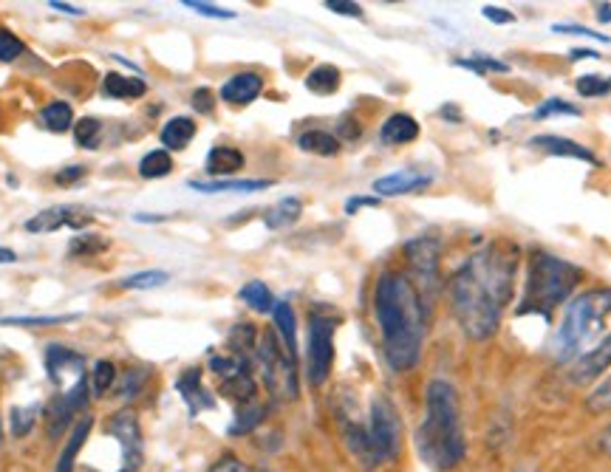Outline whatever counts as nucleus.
<instances>
[{
  "instance_id": "obj_42",
  "label": "nucleus",
  "mask_w": 611,
  "mask_h": 472,
  "mask_svg": "<svg viewBox=\"0 0 611 472\" xmlns=\"http://www.w3.org/2000/svg\"><path fill=\"white\" fill-rule=\"evenodd\" d=\"M182 6H187V9H193V12H199V15L204 17H215V20H232V17H235V12H230V9H218L215 3H204V0H184Z\"/></svg>"
},
{
  "instance_id": "obj_13",
  "label": "nucleus",
  "mask_w": 611,
  "mask_h": 472,
  "mask_svg": "<svg viewBox=\"0 0 611 472\" xmlns=\"http://www.w3.org/2000/svg\"><path fill=\"white\" fill-rule=\"evenodd\" d=\"M606 368H611V337L597 342L592 351H586V354L572 365L569 376H572V382H578V385H589V382L597 379Z\"/></svg>"
},
{
  "instance_id": "obj_12",
  "label": "nucleus",
  "mask_w": 611,
  "mask_h": 472,
  "mask_svg": "<svg viewBox=\"0 0 611 472\" xmlns=\"http://www.w3.org/2000/svg\"><path fill=\"white\" fill-rule=\"evenodd\" d=\"M88 221H91V218H88V215H80V210H74V207H51V210L37 212L34 218H29V221H26V229L34 232V235H46V232H54V229L60 227L83 229Z\"/></svg>"
},
{
  "instance_id": "obj_30",
  "label": "nucleus",
  "mask_w": 611,
  "mask_h": 472,
  "mask_svg": "<svg viewBox=\"0 0 611 472\" xmlns=\"http://www.w3.org/2000/svg\"><path fill=\"white\" fill-rule=\"evenodd\" d=\"M170 170H173V159H170L167 150H150L148 156L139 162V176L142 179H165Z\"/></svg>"
},
{
  "instance_id": "obj_29",
  "label": "nucleus",
  "mask_w": 611,
  "mask_h": 472,
  "mask_svg": "<svg viewBox=\"0 0 611 472\" xmlns=\"http://www.w3.org/2000/svg\"><path fill=\"white\" fill-rule=\"evenodd\" d=\"M241 300H244L252 311H258V314H266V311L275 309V297H272V292L266 289V283H261V280L247 283V286L241 289Z\"/></svg>"
},
{
  "instance_id": "obj_54",
  "label": "nucleus",
  "mask_w": 611,
  "mask_h": 472,
  "mask_svg": "<svg viewBox=\"0 0 611 472\" xmlns=\"http://www.w3.org/2000/svg\"><path fill=\"white\" fill-rule=\"evenodd\" d=\"M597 20L600 23H611V3H600L597 6Z\"/></svg>"
},
{
  "instance_id": "obj_37",
  "label": "nucleus",
  "mask_w": 611,
  "mask_h": 472,
  "mask_svg": "<svg viewBox=\"0 0 611 472\" xmlns=\"http://www.w3.org/2000/svg\"><path fill=\"white\" fill-rule=\"evenodd\" d=\"M114 379H116L114 362H108V359H100V362L94 365V393H97V396H105V393L111 391Z\"/></svg>"
},
{
  "instance_id": "obj_56",
  "label": "nucleus",
  "mask_w": 611,
  "mask_h": 472,
  "mask_svg": "<svg viewBox=\"0 0 611 472\" xmlns=\"http://www.w3.org/2000/svg\"><path fill=\"white\" fill-rule=\"evenodd\" d=\"M17 255L12 252V249H6V246H0V263H15Z\"/></svg>"
},
{
  "instance_id": "obj_49",
  "label": "nucleus",
  "mask_w": 611,
  "mask_h": 472,
  "mask_svg": "<svg viewBox=\"0 0 611 472\" xmlns=\"http://www.w3.org/2000/svg\"><path fill=\"white\" fill-rule=\"evenodd\" d=\"M337 131H340L343 142H346V139H357V136H360V125H357V119H354V116H343V119H340V125H337Z\"/></svg>"
},
{
  "instance_id": "obj_7",
  "label": "nucleus",
  "mask_w": 611,
  "mask_h": 472,
  "mask_svg": "<svg viewBox=\"0 0 611 472\" xmlns=\"http://www.w3.org/2000/svg\"><path fill=\"white\" fill-rule=\"evenodd\" d=\"M258 362L264 368L266 388L278 399H295L298 396V371H295V357L281 348L272 334H266L258 345Z\"/></svg>"
},
{
  "instance_id": "obj_15",
  "label": "nucleus",
  "mask_w": 611,
  "mask_h": 472,
  "mask_svg": "<svg viewBox=\"0 0 611 472\" xmlns=\"http://www.w3.org/2000/svg\"><path fill=\"white\" fill-rule=\"evenodd\" d=\"M261 91H264V77L255 74V71H241L232 80L224 82L221 99L230 102V105H249V102L261 97Z\"/></svg>"
},
{
  "instance_id": "obj_38",
  "label": "nucleus",
  "mask_w": 611,
  "mask_h": 472,
  "mask_svg": "<svg viewBox=\"0 0 611 472\" xmlns=\"http://www.w3.org/2000/svg\"><path fill=\"white\" fill-rule=\"evenodd\" d=\"M586 407H589L592 413H609L611 410V376L606 379V382H600L595 391L589 393Z\"/></svg>"
},
{
  "instance_id": "obj_20",
  "label": "nucleus",
  "mask_w": 611,
  "mask_h": 472,
  "mask_svg": "<svg viewBox=\"0 0 611 472\" xmlns=\"http://www.w3.org/2000/svg\"><path fill=\"white\" fill-rule=\"evenodd\" d=\"M380 136L385 145H408V142H413L419 136V122L411 114L388 116Z\"/></svg>"
},
{
  "instance_id": "obj_52",
  "label": "nucleus",
  "mask_w": 611,
  "mask_h": 472,
  "mask_svg": "<svg viewBox=\"0 0 611 472\" xmlns=\"http://www.w3.org/2000/svg\"><path fill=\"white\" fill-rule=\"evenodd\" d=\"M49 6L54 12H66V15H74V17L83 15V9H77V6H71V3H60V0H51Z\"/></svg>"
},
{
  "instance_id": "obj_46",
  "label": "nucleus",
  "mask_w": 611,
  "mask_h": 472,
  "mask_svg": "<svg viewBox=\"0 0 611 472\" xmlns=\"http://www.w3.org/2000/svg\"><path fill=\"white\" fill-rule=\"evenodd\" d=\"M193 108L199 111V114H213L215 108V97L210 88H199L196 94H193Z\"/></svg>"
},
{
  "instance_id": "obj_55",
  "label": "nucleus",
  "mask_w": 611,
  "mask_h": 472,
  "mask_svg": "<svg viewBox=\"0 0 611 472\" xmlns=\"http://www.w3.org/2000/svg\"><path fill=\"white\" fill-rule=\"evenodd\" d=\"M600 447H603V453L611 458V424L606 427V433H603V439H600Z\"/></svg>"
},
{
  "instance_id": "obj_6",
  "label": "nucleus",
  "mask_w": 611,
  "mask_h": 472,
  "mask_svg": "<svg viewBox=\"0 0 611 472\" xmlns=\"http://www.w3.org/2000/svg\"><path fill=\"white\" fill-rule=\"evenodd\" d=\"M611 314V289L609 286H600L592 292H583L575 297L566 314H563V323L552 340V354L569 362V359L578 354L586 342H592L606 326V317Z\"/></svg>"
},
{
  "instance_id": "obj_41",
  "label": "nucleus",
  "mask_w": 611,
  "mask_h": 472,
  "mask_svg": "<svg viewBox=\"0 0 611 472\" xmlns=\"http://www.w3.org/2000/svg\"><path fill=\"white\" fill-rule=\"evenodd\" d=\"M74 317L77 314H71V317H9V320H0V326H57V323H68Z\"/></svg>"
},
{
  "instance_id": "obj_1",
  "label": "nucleus",
  "mask_w": 611,
  "mask_h": 472,
  "mask_svg": "<svg viewBox=\"0 0 611 472\" xmlns=\"http://www.w3.org/2000/svg\"><path fill=\"white\" fill-rule=\"evenodd\" d=\"M518 263V246L493 241L470 255L450 280L453 314L473 342L490 340L501 326V314L515 292Z\"/></svg>"
},
{
  "instance_id": "obj_4",
  "label": "nucleus",
  "mask_w": 611,
  "mask_h": 472,
  "mask_svg": "<svg viewBox=\"0 0 611 472\" xmlns=\"http://www.w3.org/2000/svg\"><path fill=\"white\" fill-rule=\"evenodd\" d=\"M580 272L575 263L561 261L549 252H532L524 277V297L518 303V314H538L549 320L552 311L569 300V294L578 289Z\"/></svg>"
},
{
  "instance_id": "obj_17",
  "label": "nucleus",
  "mask_w": 611,
  "mask_h": 472,
  "mask_svg": "<svg viewBox=\"0 0 611 472\" xmlns=\"http://www.w3.org/2000/svg\"><path fill=\"white\" fill-rule=\"evenodd\" d=\"M244 164H247V159H244V153L238 147L218 145L207 153V173L215 176V179H230Z\"/></svg>"
},
{
  "instance_id": "obj_19",
  "label": "nucleus",
  "mask_w": 611,
  "mask_h": 472,
  "mask_svg": "<svg viewBox=\"0 0 611 472\" xmlns=\"http://www.w3.org/2000/svg\"><path fill=\"white\" fill-rule=\"evenodd\" d=\"M102 94L108 99H139L148 94V85H145V80H139V77L108 71L105 80H102Z\"/></svg>"
},
{
  "instance_id": "obj_5",
  "label": "nucleus",
  "mask_w": 611,
  "mask_h": 472,
  "mask_svg": "<svg viewBox=\"0 0 611 472\" xmlns=\"http://www.w3.org/2000/svg\"><path fill=\"white\" fill-rule=\"evenodd\" d=\"M343 436H346L351 456L368 470L397 458L399 447H402V422H399L397 407L391 399L377 396L371 402L368 424L348 422Z\"/></svg>"
},
{
  "instance_id": "obj_50",
  "label": "nucleus",
  "mask_w": 611,
  "mask_h": 472,
  "mask_svg": "<svg viewBox=\"0 0 611 472\" xmlns=\"http://www.w3.org/2000/svg\"><path fill=\"white\" fill-rule=\"evenodd\" d=\"M83 176H85L83 164H74V167H68V170H60V173L54 176V181L66 187V184H71V181H77V179H83Z\"/></svg>"
},
{
  "instance_id": "obj_23",
  "label": "nucleus",
  "mask_w": 611,
  "mask_h": 472,
  "mask_svg": "<svg viewBox=\"0 0 611 472\" xmlns=\"http://www.w3.org/2000/svg\"><path fill=\"white\" fill-rule=\"evenodd\" d=\"M91 427H94V419H91V416H85V419L77 422V427L71 430V439H68V444L63 447V453H60V461H57V470L54 472H74L77 453H80V447H83L85 439H88Z\"/></svg>"
},
{
  "instance_id": "obj_58",
  "label": "nucleus",
  "mask_w": 611,
  "mask_h": 472,
  "mask_svg": "<svg viewBox=\"0 0 611 472\" xmlns=\"http://www.w3.org/2000/svg\"><path fill=\"white\" fill-rule=\"evenodd\" d=\"M0 439H3V436H0Z\"/></svg>"
},
{
  "instance_id": "obj_39",
  "label": "nucleus",
  "mask_w": 611,
  "mask_h": 472,
  "mask_svg": "<svg viewBox=\"0 0 611 472\" xmlns=\"http://www.w3.org/2000/svg\"><path fill=\"white\" fill-rule=\"evenodd\" d=\"M34 422H37V407H15L12 410V433L17 439L26 436L34 427Z\"/></svg>"
},
{
  "instance_id": "obj_22",
  "label": "nucleus",
  "mask_w": 611,
  "mask_h": 472,
  "mask_svg": "<svg viewBox=\"0 0 611 472\" xmlns=\"http://www.w3.org/2000/svg\"><path fill=\"white\" fill-rule=\"evenodd\" d=\"M196 136V122L190 116H173L162 128V142L167 150H184Z\"/></svg>"
},
{
  "instance_id": "obj_24",
  "label": "nucleus",
  "mask_w": 611,
  "mask_h": 472,
  "mask_svg": "<svg viewBox=\"0 0 611 472\" xmlns=\"http://www.w3.org/2000/svg\"><path fill=\"white\" fill-rule=\"evenodd\" d=\"M340 82H343L340 68L323 63V66H314L312 71H309V77H306V88H309L312 94H317V97H331V94L340 88Z\"/></svg>"
},
{
  "instance_id": "obj_18",
  "label": "nucleus",
  "mask_w": 611,
  "mask_h": 472,
  "mask_svg": "<svg viewBox=\"0 0 611 472\" xmlns=\"http://www.w3.org/2000/svg\"><path fill=\"white\" fill-rule=\"evenodd\" d=\"M196 193H261L272 187V181L264 179H218V181H190L187 184Z\"/></svg>"
},
{
  "instance_id": "obj_53",
  "label": "nucleus",
  "mask_w": 611,
  "mask_h": 472,
  "mask_svg": "<svg viewBox=\"0 0 611 472\" xmlns=\"http://www.w3.org/2000/svg\"><path fill=\"white\" fill-rule=\"evenodd\" d=\"M569 57H572V60H600V54L592 49H575Z\"/></svg>"
},
{
  "instance_id": "obj_9",
  "label": "nucleus",
  "mask_w": 611,
  "mask_h": 472,
  "mask_svg": "<svg viewBox=\"0 0 611 472\" xmlns=\"http://www.w3.org/2000/svg\"><path fill=\"white\" fill-rule=\"evenodd\" d=\"M85 359L71 351V348H63V345H51L46 351V368H49V376L63 388V393L74 391L83 379H88L83 371Z\"/></svg>"
},
{
  "instance_id": "obj_35",
  "label": "nucleus",
  "mask_w": 611,
  "mask_h": 472,
  "mask_svg": "<svg viewBox=\"0 0 611 472\" xmlns=\"http://www.w3.org/2000/svg\"><path fill=\"white\" fill-rule=\"evenodd\" d=\"M167 280H170L167 272H162V269H150V272H139V275L125 277L122 286H125V289H159V286H165Z\"/></svg>"
},
{
  "instance_id": "obj_51",
  "label": "nucleus",
  "mask_w": 611,
  "mask_h": 472,
  "mask_svg": "<svg viewBox=\"0 0 611 472\" xmlns=\"http://www.w3.org/2000/svg\"><path fill=\"white\" fill-rule=\"evenodd\" d=\"M377 204H380V198H365V196L351 198V201L346 204V212H348V215H354V212H357V207H377Z\"/></svg>"
},
{
  "instance_id": "obj_32",
  "label": "nucleus",
  "mask_w": 611,
  "mask_h": 472,
  "mask_svg": "<svg viewBox=\"0 0 611 472\" xmlns=\"http://www.w3.org/2000/svg\"><path fill=\"white\" fill-rule=\"evenodd\" d=\"M105 249H108V241L100 238V235H94V232H80V235L71 241V246H68V252H71L74 258H83V255H100Z\"/></svg>"
},
{
  "instance_id": "obj_33",
  "label": "nucleus",
  "mask_w": 611,
  "mask_h": 472,
  "mask_svg": "<svg viewBox=\"0 0 611 472\" xmlns=\"http://www.w3.org/2000/svg\"><path fill=\"white\" fill-rule=\"evenodd\" d=\"M580 97H609L611 94V77H600V74H583L578 82H575Z\"/></svg>"
},
{
  "instance_id": "obj_31",
  "label": "nucleus",
  "mask_w": 611,
  "mask_h": 472,
  "mask_svg": "<svg viewBox=\"0 0 611 472\" xmlns=\"http://www.w3.org/2000/svg\"><path fill=\"white\" fill-rule=\"evenodd\" d=\"M266 410L261 405H241V410L235 413V422L230 424V433L232 436H244V433H249V430H255L258 424L264 422Z\"/></svg>"
},
{
  "instance_id": "obj_43",
  "label": "nucleus",
  "mask_w": 611,
  "mask_h": 472,
  "mask_svg": "<svg viewBox=\"0 0 611 472\" xmlns=\"http://www.w3.org/2000/svg\"><path fill=\"white\" fill-rule=\"evenodd\" d=\"M453 63L462 68H470V71H476V74H487V71H510L507 63H501V60H490V57H476V60H453Z\"/></svg>"
},
{
  "instance_id": "obj_28",
  "label": "nucleus",
  "mask_w": 611,
  "mask_h": 472,
  "mask_svg": "<svg viewBox=\"0 0 611 472\" xmlns=\"http://www.w3.org/2000/svg\"><path fill=\"white\" fill-rule=\"evenodd\" d=\"M298 147L312 156H334L340 150V142H337V136L326 131H306L298 136Z\"/></svg>"
},
{
  "instance_id": "obj_34",
  "label": "nucleus",
  "mask_w": 611,
  "mask_h": 472,
  "mask_svg": "<svg viewBox=\"0 0 611 472\" xmlns=\"http://www.w3.org/2000/svg\"><path fill=\"white\" fill-rule=\"evenodd\" d=\"M100 133H102V122L97 116H85L74 125V139L80 147H97L100 145Z\"/></svg>"
},
{
  "instance_id": "obj_25",
  "label": "nucleus",
  "mask_w": 611,
  "mask_h": 472,
  "mask_svg": "<svg viewBox=\"0 0 611 472\" xmlns=\"http://www.w3.org/2000/svg\"><path fill=\"white\" fill-rule=\"evenodd\" d=\"M303 212V201L300 198H283L272 210H266L264 224L269 229H286L292 227Z\"/></svg>"
},
{
  "instance_id": "obj_57",
  "label": "nucleus",
  "mask_w": 611,
  "mask_h": 472,
  "mask_svg": "<svg viewBox=\"0 0 611 472\" xmlns=\"http://www.w3.org/2000/svg\"><path fill=\"white\" fill-rule=\"evenodd\" d=\"M136 221H165L162 215H136Z\"/></svg>"
},
{
  "instance_id": "obj_21",
  "label": "nucleus",
  "mask_w": 611,
  "mask_h": 472,
  "mask_svg": "<svg viewBox=\"0 0 611 472\" xmlns=\"http://www.w3.org/2000/svg\"><path fill=\"white\" fill-rule=\"evenodd\" d=\"M179 393L184 396V402L190 405V410L193 413H201V410H207V407H213V396L201 388V368H190V371H184L182 376H179Z\"/></svg>"
},
{
  "instance_id": "obj_16",
  "label": "nucleus",
  "mask_w": 611,
  "mask_h": 472,
  "mask_svg": "<svg viewBox=\"0 0 611 472\" xmlns=\"http://www.w3.org/2000/svg\"><path fill=\"white\" fill-rule=\"evenodd\" d=\"M532 147L544 150L546 156H569V159H580L586 164H597V156L589 147L578 145L572 139H563V136H535Z\"/></svg>"
},
{
  "instance_id": "obj_2",
  "label": "nucleus",
  "mask_w": 611,
  "mask_h": 472,
  "mask_svg": "<svg viewBox=\"0 0 611 472\" xmlns=\"http://www.w3.org/2000/svg\"><path fill=\"white\" fill-rule=\"evenodd\" d=\"M374 314L388 365L397 374L416 368L428 331V309L411 277L397 272L382 275L374 289Z\"/></svg>"
},
{
  "instance_id": "obj_36",
  "label": "nucleus",
  "mask_w": 611,
  "mask_h": 472,
  "mask_svg": "<svg viewBox=\"0 0 611 472\" xmlns=\"http://www.w3.org/2000/svg\"><path fill=\"white\" fill-rule=\"evenodd\" d=\"M555 114H563V116H580V108L578 105H569V102H563V99H546L544 105H538V111L532 114V119L535 122H541V119H549V116Z\"/></svg>"
},
{
  "instance_id": "obj_27",
  "label": "nucleus",
  "mask_w": 611,
  "mask_h": 472,
  "mask_svg": "<svg viewBox=\"0 0 611 472\" xmlns=\"http://www.w3.org/2000/svg\"><path fill=\"white\" fill-rule=\"evenodd\" d=\"M40 125L51 133H66L74 125V111L68 102H51L40 111Z\"/></svg>"
},
{
  "instance_id": "obj_47",
  "label": "nucleus",
  "mask_w": 611,
  "mask_h": 472,
  "mask_svg": "<svg viewBox=\"0 0 611 472\" xmlns=\"http://www.w3.org/2000/svg\"><path fill=\"white\" fill-rule=\"evenodd\" d=\"M210 472H249V470L244 461H238L235 456H224L215 461L213 467H210Z\"/></svg>"
},
{
  "instance_id": "obj_3",
  "label": "nucleus",
  "mask_w": 611,
  "mask_h": 472,
  "mask_svg": "<svg viewBox=\"0 0 611 472\" xmlns=\"http://www.w3.org/2000/svg\"><path fill=\"white\" fill-rule=\"evenodd\" d=\"M419 450L436 470H453L464 458L462 407L456 388L433 379L425 393V422L419 427Z\"/></svg>"
},
{
  "instance_id": "obj_11",
  "label": "nucleus",
  "mask_w": 611,
  "mask_h": 472,
  "mask_svg": "<svg viewBox=\"0 0 611 472\" xmlns=\"http://www.w3.org/2000/svg\"><path fill=\"white\" fill-rule=\"evenodd\" d=\"M433 176L430 173H419V170H399V173H391V176H382V179L374 181V193L385 198L394 196H408V193H419L425 190Z\"/></svg>"
},
{
  "instance_id": "obj_8",
  "label": "nucleus",
  "mask_w": 611,
  "mask_h": 472,
  "mask_svg": "<svg viewBox=\"0 0 611 472\" xmlns=\"http://www.w3.org/2000/svg\"><path fill=\"white\" fill-rule=\"evenodd\" d=\"M334 331H337V320L326 317V314H312L309 320V348H306V359H309V382L314 388H320L331 374L334 365Z\"/></svg>"
},
{
  "instance_id": "obj_48",
  "label": "nucleus",
  "mask_w": 611,
  "mask_h": 472,
  "mask_svg": "<svg viewBox=\"0 0 611 472\" xmlns=\"http://www.w3.org/2000/svg\"><path fill=\"white\" fill-rule=\"evenodd\" d=\"M481 15L487 17L490 23H498V26H501V23H515V15H512V12H507V9H496V6H484Z\"/></svg>"
},
{
  "instance_id": "obj_14",
  "label": "nucleus",
  "mask_w": 611,
  "mask_h": 472,
  "mask_svg": "<svg viewBox=\"0 0 611 472\" xmlns=\"http://www.w3.org/2000/svg\"><path fill=\"white\" fill-rule=\"evenodd\" d=\"M405 252H408V261H411L413 272H416L419 280H425V283L436 280V272H439V244L433 238L422 235V238H416V241L405 246Z\"/></svg>"
},
{
  "instance_id": "obj_40",
  "label": "nucleus",
  "mask_w": 611,
  "mask_h": 472,
  "mask_svg": "<svg viewBox=\"0 0 611 472\" xmlns=\"http://www.w3.org/2000/svg\"><path fill=\"white\" fill-rule=\"evenodd\" d=\"M20 54H23V43L12 32L0 29V63H12Z\"/></svg>"
},
{
  "instance_id": "obj_26",
  "label": "nucleus",
  "mask_w": 611,
  "mask_h": 472,
  "mask_svg": "<svg viewBox=\"0 0 611 472\" xmlns=\"http://www.w3.org/2000/svg\"><path fill=\"white\" fill-rule=\"evenodd\" d=\"M275 328L281 331L283 337V348L295 357L298 354V326H295V311L289 303H275Z\"/></svg>"
},
{
  "instance_id": "obj_45",
  "label": "nucleus",
  "mask_w": 611,
  "mask_h": 472,
  "mask_svg": "<svg viewBox=\"0 0 611 472\" xmlns=\"http://www.w3.org/2000/svg\"><path fill=\"white\" fill-rule=\"evenodd\" d=\"M329 12H334V15H346V17H363V9L357 6V3H351V0H326L323 3Z\"/></svg>"
},
{
  "instance_id": "obj_44",
  "label": "nucleus",
  "mask_w": 611,
  "mask_h": 472,
  "mask_svg": "<svg viewBox=\"0 0 611 472\" xmlns=\"http://www.w3.org/2000/svg\"><path fill=\"white\" fill-rule=\"evenodd\" d=\"M552 32H558V34H583V37H592V40H600V43H611V37L609 34H600L595 32V29H586V26H563V23H558V26H552Z\"/></svg>"
},
{
  "instance_id": "obj_10",
  "label": "nucleus",
  "mask_w": 611,
  "mask_h": 472,
  "mask_svg": "<svg viewBox=\"0 0 611 472\" xmlns=\"http://www.w3.org/2000/svg\"><path fill=\"white\" fill-rule=\"evenodd\" d=\"M108 433L122 444V456H125V467L122 472H133L142 456V436H139V422L131 410L116 413L114 419L108 422Z\"/></svg>"
}]
</instances>
